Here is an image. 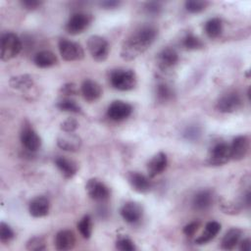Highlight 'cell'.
I'll return each mask as SVG.
<instances>
[{"label":"cell","instance_id":"cell-42","mask_svg":"<svg viewBox=\"0 0 251 251\" xmlns=\"http://www.w3.org/2000/svg\"><path fill=\"white\" fill-rule=\"evenodd\" d=\"M21 5L26 10H35L42 4V1L39 0H22Z\"/></svg>","mask_w":251,"mask_h":251},{"label":"cell","instance_id":"cell-8","mask_svg":"<svg viewBox=\"0 0 251 251\" xmlns=\"http://www.w3.org/2000/svg\"><path fill=\"white\" fill-rule=\"evenodd\" d=\"M242 98L236 92H227L222 95L216 104V108L219 112L224 114L234 113L242 107Z\"/></svg>","mask_w":251,"mask_h":251},{"label":"cell","instance_id":"cell-3","mask_svg":"<svg viewBox=\"0 0 251 251\" xmlns=\"http://www.w3.org/2000/svg\"><path fill=\"white\" fill-rule=\"evenodd\" d=\"M22 49V40L16 33L8 31L2 34L0 43V58L3 62H7L17 57Z\"/></svg>","mask_w":251,"mask_h":251},{"label":"cell","instance_id":"cell-12","mask_svg":"<svg viewBox=\"0 0 251 251\" xmlns=\"http://www.w3.org/2000/svg\"><path fill=\"white\" fill-rule=\"evenodd\" d=\"M120 214L124 221L128 224H136L138 223L143 216V208L142 206L134 201L126 202L120 210Z\"/></svg>","mask_w":251,"mask_h":251},{"label":"cell","instance_id":"cell-29","mask_svg":"<svg viewBox=\"0 0 251 251\" xmlns=\"http://www.w3.org/2000/svg\"><path fill=\"white\" fill-rule=\"evenodd\" d=\"M181 45L186 50H198L204 47L203 41L198 36L194 35L191 32H187L183 36L181 40Z\"/></svg>","mask_w":251,"mask_h":251},{"label":"cell","instance_id":"cell-5","mask_svg":"<svg viewBox=\"0 0 251 251\" xmlns=\"http://www.w3.org/2000/svg\"><path fill=\"white\" fill-rule=\"evenodd\" d=\"M58 48L60 55L65 61H79L84 57V51L81 45L67 38H61L59 40Z\"/></svg>","mask_w":251,"mask_h":251},{"label":"cell","instance_id":"cell-17","mask_svg":"<svg viewBox=\"0 0 251 251\" xmlns=\"http://www.w3.org/2000/svg\"><path fill=\"white\" fill-rule=\"evenodd\" d=\"M126 178L131 188L138 193H147L151 189L152 183L150 178L141 173L129 172Z\"/></svg>","mask_w":251,"mask_h":251},{"label":"cell","instance_id":"cell-31","mask_svg":"<svg viewBox=\"0 0 251 251\" xmlns=\"http://www.w3.org/2000/svg\"><path fill=\"white\" fill-rule=\"evenodd\" d=\"M77 229L83 238L88 239L91 236L92 220L89 215H85L80 219V221L77 223Z\"/></svg>","mask_w":251,"mask_h":251},{"label":"cell","instance_id":"cell-15","mask_svg":"<svg viewBox=\"0 0 251 251\" xmlns=\"http://www.w3.org/2000/svg\"><path fill=\"white\" fill-rule=\"evenodd\" d=\"M214 201V193L211 189L198 190L192 197V208L198 212H205L211 208Z\"/></svg>","mask_w":251,"mask_h":251},{"label":"cell","instance_id":"cell-37","mask_svg":"<svg viewBox=\"0 0 251 251\" xmlns=\"http://www.w3.org/2000/svg\"><path fill=\"white\" fill-rule=\"evenodd\" d=\"M183 136L185 139L190 141L198 140L201 136V128L198 126H189L183 131Z\"/></svg>","mask_w":251,"mask_h":251},{"label":"cell","instance_id":"cell-44","mask_svg":"<svg viewBox=\"0 0 251 251\" xmlns=\"http://www.w3.org/2000/svg\"><path fill=\"white\" fill-rule=\"evenodd\" d=\"M240 250L243 251H250L251 249V241L249 238H245L240 242V246H239Z\"/></svg>","mask_w":251,"mask_h":251},{"label":"cell","instance_id":"cell-14","mask_svg":"<svg viewBox=\"0 0 251 251\" xmlns=\"http://www.w3.org/2000/svg\"><path fill=\"white\" fill-rule=\"evenodd\" d=\"M249 138L247 135H238L233 138L230 146V159L240 161L246 157L249 151Z\"/></svg>","mask_w":251,"mask_h":251},{"label":"cell","instance_id":"cell-43","mask_svg":"<svg viewBox=\"0 0 251 251\" xmlns=\"http://www.w3.org/2000/svg\"><path fill=\"white\" fill-rule=\"evenodd\" d=\"M121 2L120 1H103L100 3V6L104 9H115V8H118L120 6Z\"/></svg>","mask_w":251,"mask_h":251},{"label":"cell","instance_id":"cell-21","mask_svg":"<svg viewBox=\"0 0 251 251\" xmlns=\"http://www.w3.org/2000/svg\"><path fill=\"white\" fill-rule=\"evenodd\" d=\"M75 236L70 229H62L55 236V248L60 251L71 250L75 247Z\"/></svg>","mask_w":251,"mask_h":251},{"label":"cell","instance_id":"cell-26","mask_svg":"<svg viewBox=\"0 0 251 251\" xmlns=\"http://www.w3.org/2000/svg\"><path fill=\"white\" fill-rule=\"evenodd\" d=\"M242 236V230L238 227H232L230 229H228L221 242V247L222 249L225 250H231L233 249L240 241Z\"/></svg>","mask_w":251,"mask_h":251},{"label":"cell","instance_id":"cell-16","mask_svg":"<svg viewBox=\"0 0 251 251\" xmlns=\"http://www.w3.org/2000/svg\"><path fill=\"white\" fill-rule=\"evenodd\" d=\"M81 138L74 132H64L57 137V145L61 149L69 152H76L81 147Z\"/></svg>","mask_w":251,"mask_h":251},{"label":"cell","instance_id":"cell-24","mask_svg":"<svg viewBox=\"0 0 251 251\" xmlns=\"http://www.w3.org/2000/svg\"><path fill=\"white\" fill-rule=\"evenodd\" d=\"M9 85L16 90L27 91L34 86V80L29 75H18L9 79Z\"/></svg>","mask_w":251,"mask_h":251},{"label":"cell","instance_id":"cell-11","mask_svg":"<svg viewBox=\"0 0 251 251\" xmlns=\"http://www.w3.org/2000/svg\"><path fill=\"white\" fill-rule=\"evenodd\" d=\"M132 113V106L127 102L122 100L113 101L108 109L107 116L110 120L115 122H121L127 119Z\"/></svg>","mask_w":251,"mask_h":251},{"label":"cell","instance_id":"cell-6","mask_svg":"<svg viewBox=\"0 0 251 251\" xmlns=\"http://www.w3.org/2000/svg\"><path fill=\"white\" fill-rule=\"evenodd\" d=\"M92 21H93L92 16L87 13H82V12L75 13L68 20L65 28L67 32L72 35L80 34L89 27Z\"/></svg>","mask_w":251,"mask_h":251},{"label":"cell","instance_id":"cell-18","mask_svg":"<svg viewBox=\"0 0 251 251\" xmlns=\"http://www.w3.org/2000/svg\"><path fill=\"white\" fill-rule=\"evenodd\" d=\"M168 166V157L164 152L155 154L147 163V173L149 177H155L161 175Z\"/></svg>","mask_w":251,"mask_h":251},{"label":"cell","instance_id":"cell-27","mask_svg":"<svg viewBox=\"0 0 251 251\" xmlns=\"http://www.w3.org/2000/svg\"><path fill=\"white\" fill-rule=\"evenodd\" d=\"M155 96H156V100L159 103L164 104L173 100L175 96V91L169 83L165 81H161L157 83L155 87Z\"/></svg>","mask_w":251,"mask_h":251},{"label":"cell","instance_id":"cell-34","mask_svg":"<svg viewBox=\"0 0 251 251\" xmlns=\"http://www.w3.org/2000/svg\"><path fill=\"white\" fill-rule=\"evenodd\" d=\"M25 248L29 251H43L46 249V241L41 236H33L27 240Z\"/></svg>","mask_w":251,"mask_h":251},{"label":"cell","instance_id":"cell-35","mask_svg":"<svg viewBox=\"0 0 251 251\" xmlns=\"http://www.w3.org/2000/svg\"><path fill=\"white\" fill-rule=\"evenodd\" d=\"M116 249L121 251H133L136 247L133 241L127 236H119L116 241Z\"/></svg>","mask_w":251,"mask_h":251},{"label":"cell","instance_id":"cell-20","mask_svg":"<svg viewBox=\"0 0 251 251\" xmlns=\"http://www.w3.org/2000/svg\"><path fill=\"white\" fill-rule=\"evenodd\" d=\"M80 92L83 98L88 102H93L99 99L102 95L101 85L93 79H84L80 86Z\"/></svg>","mask_w":251,"mask_h":251},{"label":"cell","instance_id":"cell-30","mask_svg":"<svg viewBox=\"0 0 251 251\" xmlns=\"http://www.w3.org/2000/svg\"><path fill=\"white\" fill-rule=\"evenodd\" d=\"M219 207L223 211V213L227 215H232V216L239 214L242 209V206L240 205V203L226 200L224 197L219 198Z\"/></svg>","mask_w":251,"mask_h":251},{"label":"cell","instance_id":"cell-32","mask_svg":"<svg viewBox=\"0 0 251 251\" xmlns=\"http://www.w3.org/2000/svg\"><path fill=\"white\" fill-rule=\"evenodd\" d=\"M57 108L61 111H64V112H70V113H80L81 112V108L80 106L75 101V100H72L70 98H65V99H62L60 100L58 103H57Z\"/></svg>","mask_w":251,"mask_h":251},{"label":"cell","instance_id":"cell-39","mask_svg":"<svg viewBox=\"0 0 251 251\" xmlns=\"http://www.w3.org/2000/svg\"><path fill=\"white\" fill-rule=\"evenodd\" d=\"M78 87L75 83L74 82H67L65 84H63L60 89L59 92L62 95L65 96H74V95H77L78 94Z\"/></svg>","mask_w":251,"mask_h":251},{"label":"cell","instance_id":"cell-38","mask_svg":"<svg viewBox=\"0 0 251 251\" xmlns=\"http://www.w3.org/2000/svg\"><path fill=\"white\" fill-rule=\"evenodd\" d=\"M78 127V122L75 118H68L60 124V128L64 132H75Z\"/></svg>","mask_w":251,"mask_h":251},{"label":"cell","instance_id":"cell-40","mask_svg":"<svg viewBox=\"0 0 251 251\" xmlns=\"http://www.w3.org/2000/svg\"><path fill=\"white\" fill-rule=\"evenodd\" d=\"M144 11L148 15L157 16L162 12V4L160 2H156V1L147 2L144 5Z\"/></svg>","mask_w":251,"mask_h":251},{"label":"cell","instance_id":"cell-19","mask_svg":"<svg viewBox=\"0 0 251 251\" xmlns=\"http://www.w3.org/2000/svg\"><path fill=\"white\" fill-rule=\"evenodd\" d=\"M50 210L49 199L45 196H36L28 204V212L34 218H42L48 215Z\"/></svg>","mask_w":251,"mask_h":251},{"label":"cell","instance_id":"cell-2","mask_svg":"<svg viewBox=\"0 0 251 251\" xmlns=\"http://www.w3.org/2000/svg\"><path fill=\"white\" fill-rule=\"evenodd\" d=\"M109 81L115 89L128 91L136 86L137 77L134 71L130 69L117 68L109 72Z\"/></svg>","mask_w":251,"mask_h":251},{"label":"cell","instance_id":"cell-41","mask_svg":"<svg viewBox=\"0 0 251 251\" xmlns=\"http://www.w3.org/2000/svg\"><path fill=\"white\" fill-rule=\"evenodd\" d=\"M200 226V222L199 221H193V222H190L189 224L185 225L183 226V233L186 235V236H193L195 234V232L198 230Z\"/></svg>","mask_w":251,"mask_h":251},{"label":"cell","instance_id":"cell-33","mask_svg":"<svg viewBox=\"0 0 251 251\" xmlns=\"http://www.w3.org/2000/svg\"><path fill=\"white\" fill-rule=\"evenodd\" d=\"M209 5L208 1H200V0H189L184 3V7L187 12L192 14H197L204 11Z\"/></svg>","mask_w":251,"mask_h":251},{"label":"cell","instance_id":"cell-10","mask_svg":"<svg viewBox=\"0 0 251 251\" xmlns=\"http://www.w3.org/2000/svg\"><path fill=\"white\" fill-rule=\"evenodd\" d=\"M85 189L89 197L95 201L103 202L110 197L109 187L98 178H90L85 184Z\"/></svg>","mask_w":251,"mask_h":251},{"label":"cell","instance_id":"cell-28","mask_svg":"<svg viewBox=\"0 0 251 251\" xmlns=\"http://www.w3.org/2000/svg\"><path fill=\"white\" fill-rule=\"evenodd\" d=\"M205 33L209 38H217L222 34L223 22L220 18H212L205 23L204 25Z\"/></svg>","mask_w":251,"mask_h":251},{"label":"cell","instance_id":"cell-23","mask_svg":"<svg viewBox=\"0 0 251 251\" xmlns=\"http://www.w3.org/2000/svg\"><path fill=\"white\" fill-rule=\"evenodd\" d=\"M33 63L36 67L45 69L56 65L58 63V58L53 52L49 50H42L33 56Z\"/></svg>","mask_w":251,"mask_h":251},{"label":"cell","instance_id":"cell-9","mask_svg":"<svg viewBox=\"0 0 251 251\" xmlns=\"http://www.w3.org/2000/svg\"><path fill=\"white\" fill-rule=\"evenodd\" d=\"M20 139L23 146L31 152L37 151L41 146V138L33 129L30 124L25 122L20 133Z\"/></svg>","mask_w":251,"mask_h":251},{"label":"cell","instance_id":"cell-7","mask_svg":"<svg viewBox=\"0 0 251 251\" xmlns=\"http://www.w3.org/2000/svg\"><path fill=\"white\" fill-rule=\"evenodd\" d=\"M87 49L95 61L103 62L108 58L110 46L105 38L99 35H91L87 40Z\"/></svg>","mask_w":251,"mask_h":251},{"label":"cell","instance_id":"cell-25","mask_svg":"<svg viewBox=\"0 0 251 251\" xmlns=\"http://www.w3.org/2000/svg\"><path fill=\"white\" fill-rule=\"evenodd\" d=\"M221 230V224L216 222V221H211L206 224L205 226V230L202 232V234L195 239V243L202 245L206 244L212 239L216 237V235L220 232Z\"/></svg>","mask_w":251,"mask_h":251},{"label":"cell","instance_id":"cell-4","mask_svg":"<svg viewBox=\"0 0 251 251\" xmlns=\"http://www.w3.org/2000/svg\"><path fill=\"white\" fill-rule=\"evenodd\" d=\"M230 160V146L226 142L219 141L209 150L206 164L209 166H222Z\"/></svg>","mask_w":251,"mask_h":251},{"label":"cell","instance_id":"cell-36","mask_svg":"<svg viewBox=\"0 0 251 251\" xmlns=\"http://www.w3.org/2000/svg\"><path fill=\"white\" fill-rule=\"evenodd\" d=\"M15 236V233L13 231V229L11 228V226L4 223L1 222L0 224V240L2 243H8L9 241H11Z\"/></svg>","mask_w":251,"mask_h":251},{"label":"cell","instance_id":"cell-22","mask_svg":"<svg viewBox=\"0 0 251 251\" xmlns=\"http://www.w3.org/2000/svg\"><path fill=\"white\" fill-rule=\"evenodd\" d=\"M55 165L61 172L63 176L67 179L72 178L77 172L76 164L74 161L62 156H59L55 159Z\"/></svg>","mask_w":251,"mask_h":251},{"label":"cell","instance_id":"cell-1","mask_svg":"<svg viewBox=\"0 0 251 251\" xmlns=\"http://www.w3.org/2000/svg\"><path fill=\"white\" fill-rule=\"evenodd\" d=\"M158 29L151 25H144L133 31L123 43L121 57L125 61H132L144 53L155 41Z\"/></svg>","mask_w":251,"mask_h":251},{"label":"cell","instance_id":"cell-13","mask_svg":"<svg viewBox=\"0 0 251 251\" xmlns=\"http://www.w3.org/2000/svg\"><path fill=\"white\" fill-rule=\"evenodd\" d=\"M157 66L160 70L167 72L174 68L178 62V54L172 47L163 48L157 55L156 58Z\"/></svg>","mask_w":251,"mask_h":251}]
</instances>
